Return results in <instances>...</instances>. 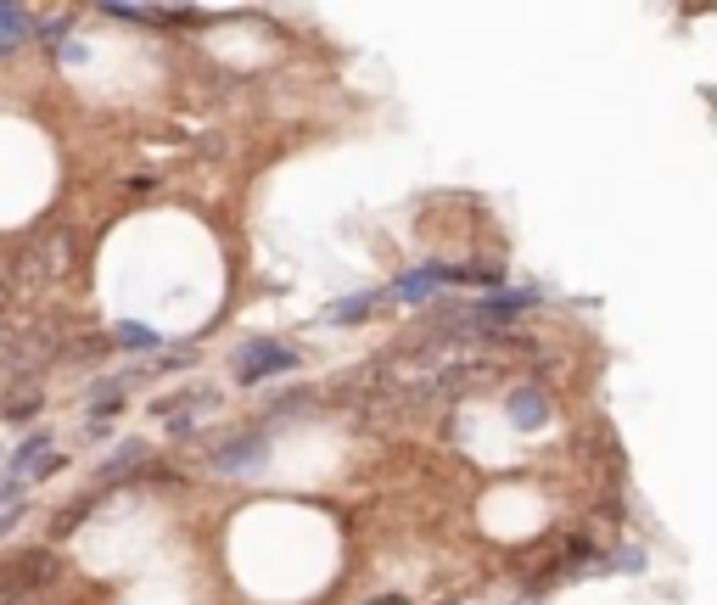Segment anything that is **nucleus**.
I'll use <instances>...</instances> for the list:
<instances>
[{"label":"nucleus","instance_id":"nucleus-3","mask_svg":"<svg viewBox=\"0 0 717 605\" xmlns=\"http://www.w3.org/2000/svg\"><path fill=\"white\" fill-rule=\"evenodd\" d=\"M544 421H549V398L538 393V387H521V393L510 398V426H521V432H538Z\"/></svg>","mask_w":717,"mask_h":605},{"label":"nucleus","instance_id":"nucleus-7","mask_svg":"<svg viewBox=\"0 0 717 605\" xmlns=\"http://www.w3.org/2000/svg\"><path fill=\"white\" fill-rule=\"evenodd\" d=\"M23 34H29V12H17V6H0V51H12Z\"/></svg>","mask_w":717,"mask_h":605},{"label":"nucleus","instance_id":"nucleus-9","mask_svg":"<svg viewBox=\"0 0 717 605\" xmlns=\"http://www.w3.org/2000/svg\"><path fill=\"white\" fill-rule=\"evenodd\" d=\"M370 605H404V600H370Z\"/></svg>","mask_w":717,"mask_h":605},{"label":"nucleus","instance_id":"nucleus-6","mask_svg":"<svg viewBox=\"0 0 717 605\" xmlns=\"http://www.w3.org/2000/svg\"><path fill=\"white\" fill-rule=\"evenodd\" d=\"M381 303V292H359V297H342V303H331L325 309V325H353V320H365L370 309Z\"/></svg>","mask_w":717,"mask_h":605},{"label":"nucleus","instance_id":"nucleus-5","mask_svg":"<svg viewBox=\"0 0 717 605\" xmlns=\"http://www.w3.org/2000/svg\"><path fill=\"white\" fill-rule=\"evenodd\" d=\"M45 443H51V432H34V437H23V443H17V454H12V471H6V482H12V488H23V471H29V465H40Z\"/></svg>","mask_w":717,"mask_h":605},{"label":"nucleus","instance_id":"nucleus-4","mask_svg":"<svg viewBox=\"0 0 717 605\" xmlns=\"http://www.w3.org/2000/svg\"><path fill=\"white\" fill-rule=\"evenodd\" d=\"M258 454H264V437H236L230 449L213 454V465H219V471H247V465H253Z\"/></svg>","mask_w":717,"mask_h":605},{"label":"nucleus","instance_id":"nucleus-2","mask_svg":"<svg viewBox=\"0 0 717 605\" xmlns=\"http://www.w3.org/2000/svg\"><path fill=\"white\" fill-rule=\"evenodd\" d=\"M437 286H449V264H426V269H415V275L393 281L381 297H393V303H421L426 292H437Z\"/></svg>","mask_w":717,"mask_h":605},{"label":"nucleus","instance_id":"nucleus-1","mask_svg":"<svg viewBox=\"0 0 717 605\" xmlns=\"http://www.w3.org/2000/svg\"><path fill=\"white\" fill-rule=\"evenodd\" d=\"M297 365H303V353H297V348H281V342H253V348H241L236 376L241 381H264V376H281V370H297Z\"/></svg>","mask_w":717,"mask_h":605},{"label":"nucleus","instance_id":"nucleus-8","mask_svg":"<svg viewBox=\"0 0 717 605\" xmlns=\"http://www.w3.org/2000/svg\"><path fill=\"white\" fill-rule=\"evenodd\" d=\"M118 342H124V348H157L163 337H157L152 325H135V320H124V325H118Z\"/></svg>","mask_w":717,"mask_h":605}]
</instances>
